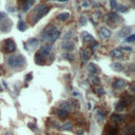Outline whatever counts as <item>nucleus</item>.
Segmentation results:
<instances>
[{"instance_id":"nucleus-1","label":"nucleus","mask_w":135,"mask_h":135,"mask_svg":"<svg viewBox=\"0 0 135 135\" xmlns=\"http://www.w3.org/2000/svg\"><path fill=\"white\" fill-rule=\"evenodd\" d=\"M50 11V7L48 5H44V4H39L37 5L36 8L34 9L33 13L31 15V19L33 23H36L39 19H41L44 15L48 14V12Z\"/></svg>"},{"instance_id":"nucleus-2","label":"nucleus","mask_w":135,"mask_h":135,"mask_svg":"<svg viewBox=\"0 0 135 135\" xmlns=\"http://www.w3.org/2000/svg\"><path fill=\"white\" fill-rule=\"evenodd\" d=\"M8 64L12 68H22V67H24V64H25V58L21 54L9 56Z\"/></svg>"},{"instance_id":"nucleus-3","label":"nucleus","mask_w":135,"mask_h":135,"mask_svg":"<svg viewBox=\"0 0 135 135\" xmlns=\"http://www.w3.org/2000/svg\"><path fill=\"white\" fill-rule=\"evenodd\" d=\"M2 49L7 53H13L16 51V44L12 39H7L4 41V45H3Z\"/></svg>"},{"instance_id":"nucleus-4","label":"nucleus","mask_w":135,"mask_h":135,"mask_svg":"<svg viewBox=\"0 0 135 135\" xmlns=\"http://www.w3.org/2000/svg\"><path fill=\"white\" fill-rule=\"evenodd\" d=\"M56 26H54V25H49V26H46L44 30L42 31V33H41V37H42V39L43 40H45L46 41V39H48L49 37H50V35L54 32L55 30H56Z\"/></svg>"},{"instance_id":"nucleus-5","label":"nucleus","mask_w":135,"mask_h":135,"mask_svg":"<svg viewBox=\"0 0 135 135\" xmlns=\"http://www.w3.org/2000/svg\"><path fill=\"white\" fill-rule=\"evenodd\" d=\"M126 86H127V83L121 78H118V79L114 80L113 84H112L113 89H115V90H122V89H125L126 88Z\"/></svg>"},{"instance_id":"nucleus-6","label":"nucleus","mask_w":135,"mask_h":135,"mask_svg":"<svg viewBox=\"0 0 135 135\" xmlns=\"http://www.w3.org/2000/svg\"><path fill=\"white\" fill-rule=\"evenodd\" d=\"M120 102L124 104L125 107H128V105H130L133 102V97L130 95V94H125V95L121 97Z\"/></svg>"},{"instance_id":"nucleus-7","label":"nucleus","mask_w":135,"mask_h":135,"mask_svg":"<svg viewBox=\"0 0 135 135\" xmlns=\"http://www.w3.org/2000/svg\"><path fill=\"white\" fill-rule=\"evenodd\" d=\"M51 50H52V44L42 45L41 48H40V51H39V53H40V54H41L43 57H46V56H49V55H50Z\"/></svg>"},{"instance_id":"nucleus-8","label":"nucleus","mask_w":135,"mask_h":135,"mask_svg":"<svg viewBox=\"0 0 135 135\" xmlns=\"http://www.w3.org/2000/svg\"><path fill=\"white\" fill-rule=\"evenodd\" d=\"M131 31H132V28H131V26H125V28H122L121 30L118 32L117 36L120 37V38H122V37H127L128 35L131 33Z\"/></svg>"},{"instance_id":"nucleus-9","label":"nucleus","mask_w":135,"mask_h":135,"mask_svg":"<svg viewBox=\"0 0 135 135\" xmlns=\"http://www.w3.org/2000/svg\"><path fill=\"white\" fill-rule=\"evenodd\" d=\"M62 49H63L64 51H67L68 53H70V52L74 51L75 44H74L72 41H64V42L62 43Z\"/></svg>"},{"instance_id":"nucleus-10","label":"nucleus","mask_w":135,"mask_h":135,"mask_svg":"<svg viewBox=\"0 0 135 135\" xmlns=\"http://www.w3.org/2000/svg\"><path fill=\"white\" fill-rule=\"evenodd\" d=\"M124 120H125L124 115H120V114H113L112 115V121L115 125H120Z\"/></svg>"},{"instance_id":"nucleus-11","label":"nucleus","mask_w":135,"mask_h":135,"mask_svg":"<svg viewBox=\"0 0 135 135\" xmlns=\"http://www.w3.org/2000/svg\"><path fill=\"white\" fill-rule=\"evenodd\" d=\"M11 24L12 23L9 24L8 19H4V20L1 21V23H0V30H1L2 32H9L11 30Z\"/></svg>"},{"instance_id":"nucleus-12","label":"nucleus","mask_w":135,"mask_h":135,"mask_svg":"<svg viewBox=\"0 0 135 135\" xmlns=\"http://www.w3.org/2000/svg\"><path fill=\"white\" fill-rule=\"evenodd\" d=\"M26 44L30 46V49H36L37 46L39 45V40L37 38H31L28 40Z\"/></svg>"},{"instance_id":"nucleus-13","label":"nucleus","mask_w":135,"mask_h":135,"mask_svg":"<svg viewBox=\"0 0 135 135\" xmlns=\"http://www.w3.org/2000/svg\"><path fill=\"white\" fill-rule=\"evenodd\" d=\"M111 56L116 58V59H120V58H122V56H124V54H122V51L120 49H114L111 52Z\"/></svg>"},{"instance_id":"nucleus-14","label":"nucleus","mask_w":135,"mask_h":135,"mask_svg":"<svg viewBox=\"0 0 135 135\" xmlns=\"http://www.w3.org/2000/svg\"><path fill=\"white\" fill-rule=\"evenodd\" d=\"M87 69H88V71H89L91 74H93V75H95V74L98 72V69H97V67H96V64L93 63V62H91V63L88 64Z\"/></svg>"},{"instance_id":"nucleus-15","label":"nucleus","mask_w":135,"mask_h":135,"mask_svg":"<svg viewBox=\"0 0 135 135\" xmlns=\"http://www.w3.org/2000/svg\"><path fill=\"white\" fill-rule=\"evenodd\" d=\"M107 132L109 135H118V128L116 126H108Z\"/></svg>"},{"instance_id":"nucleus-16","label":"nucleus","mask_w":135,"mask_h":135,"mask_svg":"<svg viewBox=\"0 0 135 135\" xmlns=\"http://www.w3.org/2000/svg\"><path fill=\"white\" fill-rule=\"evenodd\" d=\"M80 57H81V60L84 62L88 61V59L90 58V54H89V52H88V50H86V49L81 50L80 51Z\"/></svg>"},{"instance_id":"nucleus-17","label":"nucleus","mask_w":135,"mask_h":135,"mask_svg":"<svg viewBox=\"0 0 135 135\" xmlns=\"http://www.w3.org/2000/svg\"><path fill=\"white\" fill-rule=\"evenodd\" d=\"M34 1H35V0H25L24 4H23L22 11H23V12H28L29 10H30V9L33 7V4H34Z\"/></svg>"},{"instance_id":"nucleus-18","label":"nucleus","mask_w":135,"mask_h":135,"mask_svg":"<svg viewBox=\"0 0 135 135\" xmlns=\"http://www.w3.org/2000/svg\"><path fill=\"white\" fill-rule=\"evenodd\" d=\"M100 33L101 35L104 37V38H110L111 37V35H112V32H111L108 28H105V26H102L100 29Z\"/></svg>"},{"instance_id":"nucleus-19","label":"nucleus","mask_w":135,"mask_h":135,"mask_svg":"<svg viewBox=\"0 0 135 135\" xmlns=\"http://www.w3.org/2000/svg\"><path fill=\"white\" fill-rule=\"evenodd\" d=\"M44 58L45 57H43L39 52H37L36 54H35V61H36L37 64H43L44 63Z\"/></svg>"},{"instance_id":"nucleus-20","label":"nucleus","mask_w":135,"mask_h":135,"mask_svg":"<svg viewBox=\"0 0 135 135\" xmlns=\"http://www.w3.org/2000/svg\"><path fill=\"white\" fill-rule=\"evenodd\" d=\"M81 36H83V39L85 40L86 42H89V41H94V37L92 36L91 34H89L88 32H83L81 33Z\"/></svg>"},{"instance_id":"nucleus-21","label":"nucleus","mask_w":135,"mask_h":135,"mask_svg":"<svg viewBox=\"0 0 135 135\" xmlns=\"http://www.w3.org/2000/svg\"><path fill=\"white\" fill-rule=\"evenodd\" d=\"M111 68H112L114 71H117V72H121L122 70H124L122 64L119 63V62H113V63H111Z\"/></svg>"},{"instance_id":"nucleus-22","label":"nucleus","mask_w":135,"mask_h":135,"mask_svg":"<svg viewBox=\"0 0 135 135\" xmlns=\"http://www.w3.org/2000/svg\"><path fill=\"white\" fill-rule=\"evenodd\" d=\"M55 113H56V115H57L58 117H59L60 119H64V118H67V117H68V114H69L68 112H66V111L62 110V109L57 110Z\"/></svg>"},{"instance_id":"nucleus-23","label":"nucleus","mask_w":135,"mask_h":135,"mask_svg":"<svg viewBox=\"0 0 135 135\" xmlns=\"http://www.w3.org/2000/svg\"><path fill=\"white\" fill-rule=\"evenodd\" d=\"M60 129L62 131H73V125L71 122H64L62 126H60Z\"/></svg>"},{"instance_id":"nucleus-24","label":"nucleus","mask_w":135,"mask_h":135,"mask_svg":"<svg viewBox=\"0 0 135 135\" xmlns=\"http://www.w3.org/2000/svg\"><path fill=\"white\" fill-rule=\"evenodd\" d=\"M57 18L58 20H60V21H66L70 18V13H68V12H63V13H60L59 15L57 16Z\"/></svg>"},{"instance_id":"nucleus-25","label":"nucleus","mask_w":135,"mask_h":135,"mask_svg":"<svg viewBox=\"0 0 135 135\" xmlns=\"http://www.w3.org/2000/svg\"><path fill=\"white\" fill-rule=\"evenodd\" d=\"M17 29H18L19 31H21V32L25 31V30H26V24H25V22H24V21H22V20H20L19 23L17 24Z\"/></svg>"},{"instance_id":"nucleus-26","label":"nucleus","mask_w":135,"mask_h":135,"mask_svg":"<svg viewBox=\"0 0 135 135\" xmlns=\"http://www.w3.org/2000/svg\"><path fill=\"white\" fill-rule=\"evenodd\" d=\"M93 91L95 92L97 95H103V94H104V90L102 89L101 87H94L93 88Z\"/></svg>"},{"instance_id":"nucleus-27","label":"nucleus","mask_w":135,"mask_h":135,"mask_svg":"<svg viewBox=\"0 0 135 135\" xmlns=\"http://www.w3.org/2000/svg\"><path fill=\"white\" fill-rule=\"evenodd\" d=\"M115 10H117L118 12H120V13H126V12L128 11V8L127 7H125V5H121V4H117V7H116V9Z\"/></svg>"},{"instance_id":"nucleus-28","label":"nucleus","mask_w":135,"mask_h":135,"mask_svg":"<svg viewBox=\"0 0 135 135\" xmlns=\"http://www.w3.org/2000/svg\"><path fill=\"white\" fill-rule=\"evenodd\" d=\"M125 105L124 104H122L120 101H118V102H117L116 104H115V110L116 111H118V112H120V111H124L125 110Z\"/></svg>"},{"instance_id":"nucleus-29","label":"nucleus","mask_w":135,"mask_h":135,"mask_svg":"<svg viewBox=\"0 0 135 135\" xmlns=\"http://www.w3.org/2000/svg\"><path fill=\"white\" fill-rule=\"evenodd\" d=\"M90 79H91V81H92L93 84H96V85H98V84H99V81H100V80H99V78L97 77L96 75H93V74L90 76Z\"/></svg>"},{"instance_id":"nucleus-30","label":"nucleus","mask_w":135,"mask_h":135,"mask_svg":"<svg viewBox=\"0 0 135 135\" xmlns=\"http://www.w3.org/2000/svg\"><path fill=\"white\" fill-rule=\"evenodd\" d=\"M134 40H135V35H133V34L126 37V42H128V43H133Z\"/></svg>"},{"instance_id":"nucleus-31","label":"nucleus","mask_w":135,"mask_h":135,"mask_svg":"<svg viewBox=\"0 0 135 135\" xmlns=\"http://www.w3.org/2000/svg\"><path fill=\"white\" fill-rule=\"evenodd\" d=\"M63 58H67V59H69L70 61H73L74 60V56L71 55L70 53H66V54L63 55Z\"/></svg>"},{"instance_id":"nucleus-32","label":"nucleus","mask_w":135,"mask_h":135,"mask_svg":"<svg viewBox=\"0 0 135 135\" xmlns=\"http://www.w3.org/2000/svg\"><path fill=\"white\" fill-rule=\"evenodd\" d=\"M110 5H111V9L115 10V9H116V7H117V2H116V0H110Z\"/></svg>"},{"instance_id":"nucleus-33","label":"nucleus","mask_w":135,"mask_h":135,"mask_svg":"<svg viewBox=\"0 0 135 135\" xmlns=\"http://www.w3.org/2000/svg\"><path fill=\"white\" fill-rule=\"evenodd\" d=\"M51 125L54 127V128H56V129H60L59 122H57V121H55V120H52V121H51Z\"/></svg>"},{"instance_id":"nucleus-34","label":"nucleus","mask_w":135,"mask_h":135,"mask_svg":"<svg viewBox=\"0 0 135 135\" xmlns=\"http://www.w3.org/2000/svg\"><path fill=\"white\" fill-rule=\"evenodd\" d=\"M4 19H7V14L3 13V12H0V21H2Z\"/></svg>"},{"instance_id":"nucleus-35","label":"nucleus","mask_w":135,"mask_h":135,"mask_svg":"<svg viewBox=\"0 0 135 135\" xmlns=\"http://www.w3.org/2000/svg\"><path fill=\"white\" fill-rule=\"evenodd\" d=\"M97 115H98V119H99V121H102V120L104 119V115L101 114L100 112H99V111L97 112Z\"/></svg>"},{"instance_id":"nucleus-36","label":"nucleus","mask_w":135,"mask_h":135,"mask_svg":"<svg viewBox=\"0 0 135 135\" xmlns=\"http://www.w3.org/2000/svg\"><path fill=\"white\" fill-rule=\"evenodd\" d=\"M97 46H98V42H96V41H95L94 43H92V44H91V50H92V51H94V50H95V49L97 48Z\"/></svg>"},{"instance_id":"nucleus-37","label":"nucleus","mask_w":135,"mask_h":135,"mask_svg":"<svg viewBox=\"0 0 135 135\" xmlns=\"http://www.w3.org/2000/svg\"><path fill=\"white\" fill-rule=\"evenodd\" d=\"M28 126H29V128L30 129H32V130H36V126H35L34 124H32V122H30V124H28Z\"/></svg>"},{"instance_id":"nucleus-38","label":"nucleus","mask_w":135,"mask_h":135,"mask_svg":"<svg viewBox=\"0 0 135 135\" xmlns=\"http://www.w3.org/2000/svg\"><path fill=\"white\" fill-rule=\"evenodd\" d=\"M86 22H87V19H86V17H81V19H80V23H81V25H84L86 24Z\"/></svg>"},{"instance_id":"nucleus-39","label":"nucleus","mask_w":135,"mask_h":135,"mask_svg":"<svg viewBox=\"0 0 135 135\" xmlns=\"http://www.w3.org/2000/svg\"><path fill=\"white\" fill-rule=\"evenodd\" d=\"M31 79H32V73H29L25 77V81H30Z\"/></svg>"},{"instance_id":"nucleus-40","label":"nucleus","mask_w":135,"mask_h":135,"mask_svg":"<svg viewBox=\"0 0 135 135\" xmlns=\"http://www.w3.org/2000/svg\"><path fill=\"white\" fill-rule=\"evenodd\" d=\"M122 49H124V50H127V51H129V52L132 51V48H130V46H124Z\"/></svg>"},{"instance_id":"nucleus-41","label":"nucleus","mask_w":135,"mask_h":135,"mask_svg":"<svg viewBox=\"0 0 135 135\" xmlns=\"http://www.w3.org/2000/svg\"><path fill=\"white\" fill-rule=\"evenodd\" d=\"M71 37V32H69V33H67V35L64 36V39H67V38H70Z\"/></svg>"},{"instance_id":"nucleus-42","label":"nucleus","mask_w":135,"mask_h":135,"mask_svg":"<svg viewBox=\"0 0 135 135\" xmlns=\"http://www.w3.org/2000/svg\"><path fill=\"white\" fill-rule=\"evenodd\" d=\"M83 7H84V8L89 7V3H88V2H84V3H83Z\"/></svg>"},{"instance_id":"nucleus-43","label":"nucleus","mask_w":135,"mask_h":135,"mask_svg":"<svg viewBox=\"0 0 135 135\" xmlns=\"http://www.w3.org/2000/svg\"><path fill=\"white\" fill-rule=\"evenodd\" d=\"M3 73H4V71L2 70V67H0V75H2Z\"/></svg>"},{"instance_id":"nucleus-44","label":"nucleus","mask_w":135,"mask_h":135,"mask_svg":"<svg viewBox=\"0 0 135 135\" xmlns=\"http://www.w3.org/2000/svg\"><path fill=\"white\" fill-rule=\"evenodd\" d=\"M59 2H66V1H68V0H58Z\"/></svg>"},{"instance_id":"nucleus-45","label":"nucleus","mask_w":135,"mask_h":135,"mask_svg":"<svg viewBox=\"0 0 135 135\" xmlns=\"http://www.w3.org/2000/svg\"><path fill=\"white\" fill-rule=\"evenodd\" d=\"M5 135H12V133H11V132H8V133L5 134Z\"/></svg>"},{"instance_id":"nucleus-46","label":"nucleus","mask_w":135,"mask_h":135,"mask_svg":"<svg viewBox=\"0 0 135 135\" xmlns=\"http://www.w3.org/2000/svg\"><path fill=\"white\" fill-rule=\"evenodd\" d=\"M0 91H2V88H1V86H0Z\"/></svg>"},{"instance_id":"nucleus-47","label":"nucleus","mask_w":135,"mask_h":135,"mask_svg":"<svg viewBox=\"0 0 135 135\" xmlns=\"http://www.w3.org/2000/svg\"><path fill=\"white\" fill-rule=\"evenodd\" d=\"M19 1H25V0H19Z\"/></svg>"},{"instance_id":"nucleus-48","label":"nucleus","mask_w":135,"mask_h":135,"mask_svg":"<svg viewBox=\"0 0 135 135\" xmlns=\"http://www.w3.org/2000/svg\"><path fill=\"white\" fill-rule=\"evenodd\" d=\"M52 135H56V134H52Z\"/></svg>"}]
</instances>
